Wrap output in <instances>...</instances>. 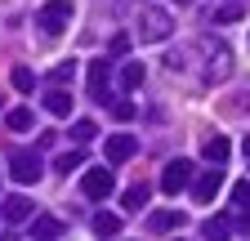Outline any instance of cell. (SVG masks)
Wrapping results in <instances>:
<instances>
[{"label": "cell", "instance_id": "cell-5", "mask_svg": "<svg viewBox=\"0 0 250 241\" xmlns=\"http://www.w3.org/2000/svg\"><path fill=\"white\" fill-rule=\"evenodd\" d=\"M85 85H89L94 103H112V63H107V58H94V63H89Z\"/></svg>", "mask_w": 250, "mask_h": 241}, {"label": "cell", "instance_id": "cell-30", "mask_svg": "<svg viewBox=\"0 0 250 241\" xmlns=\"http://www.w3.org/2000/svg\"><path fill=\"white\" fill-rule=\"evenodd\" d=\"M174 5H192V0H174Z\"/></svg>", "mask_w": 250, "mask_h": 241}, {"label": "cell", "instance_id": "cell-24", "mask_svg": "<svg viewBox=\"0 0 250 241\" xmlns=\"http://www.w3.org/2000/svg\"><path fill=\"white\" fill-rule=\"evenodd\" d=\"M72 76H76V63H72V58H67V63H58V67L49 72V80H54V85H67Z\"/></svg>", "mask_w": 250, "mask_h": 241}, {"label": "cell", "instance_id": "cell-7", "mask_svg": "<svg viewBox=\"0 0 250 241\" xmlns=\"http://www.w3.org/2000/svg\"><path fill=\"white\" fill-rule=\"evenodd\" d=\"M112 188H116V179H112V170H107V165H94V170H85V179H81V192H85L89 201L112 197Z\"/></svg>", "mask_w": 250, "mask_h": 241}, {"label": "cell", "instance_id": "cell-22", "mask_svg": "<svg viewBox=\"0 0 250 241\" xmlns=\"http://www.w3.org/2000/svg\"><path fill=\"white\" fill-rule=\"evenodd\" d=\"M81 165H85V152H81V147H76V152H62V157L54 161V170H58V174H67V170H81Z\"/></svg>", "mask_w": 250, "mask_h": 241}, {"label": "cell", "instance_id": "cell-4", "mask_svg": "<svg viewBox=\"0 0 250 241\" xmlns=\"http://www.w3.org/2000/svg\"><path fill=\"white\" fill-rule=\"evenodd\" d=\"M9 174H14V183H22V188H31L36 179L45 174V165H41V152H9Z\"/></svg>", "mask_w": 250, "mask_h": 241}, {"label": "cell", "instance_id": "cell-25", "mask_svg": "<svg viewBox=\"0 0 250 241\" xmlns=\"http://www.w3.org/2000/svg\"><path fill=\"white\" fill-rule=\"evenodd\" d=\"M107 107H112V116H116V120H134V112H139L130 99H116V103H107Z\"/></svg>", "mask_w": 250, "mask_h": 241}, {"label": "cell", "instance_id": "cell-17", "mask_svg": "<svg viewBox=\"0 0 250 241\" xmlns=\"http://www.w3.org/2000/svg\"><path fill=\"white\" fill-rule=\"evenodd\" d=\"M5 125H9L14 134H27L31 125H36V116H31V107H14V112L5 116Z\"/></svg>", "mask_w": 250, "mask_h": 241}, {"label": "cell", "instance_id": "cell-8", "mask_svg": "<svg viewBox=\"0 0 250 241\" xmlns=\"http://www.w3.org/2000/svg\"><path fill=\"white\" fill-rule=\"evenodd\" d=\"M219 188H224V170H206V174L192 179V201H197V205H210Z\"/></svg>", "mask_w": 250, "mask_h": 241}, {"label": "cell", "instance_id": "cell-10", "mask_svg": "<svg viewBox=\"0 0 250 241\" xmlns=\"http://www.w3.org/2000/svg\"><path fill=\"white\" fill-rule=\"evenodd\" d=\"M45 112L58 116V120H67V116H72V94H67L62 85H54L49 94H45Z\"/></svg>", "mask_w": 250, "mask_h": 241}, {"label": "cell", "instance_id": "cell-6", "mask_svg": "<svg viewBox=\"0 0 250 241\" xmlns=\"http://www.w3.org/2000/svg\"><path fill=\"white\" fill-rule=\"evenodd\" d=\"M188 183H192V161H183V157L166 161V170H161V192L174 197V192H183Z\"/></svg>", "mask_w": 250, "mask_h": 241}, {"label": "cell", "instance_id": "cell-18", "mask_svg": "<svg viewBox=\"0 0 250 241\" xmlns=\"http://www.w3.org/2000/svg\"><path fill=\"white\" fill-rule=\"evenodd\" d=\"M143 76H147V72H143V63H134V58H130V63H121V85H125V89H139V85H143Z\"/></svg>", "mask_w": 250, "mask_h": 241}, {"label": "cell", "instance_id": "cell-13", "mask_svg": "<svg viewBox=\"0 0 250 241\" xmlns=\"http://www.w3.org/2000/svg\"><path fill=\"white\" fill-rule=\"evenodd\" d=\"M183 228V210H156V215H147V232H174Z\"/></svg>", "mask_w": 250, "mask_h": 241}, {"label": "cell", "instance_id": "cell-31", "mask_svg": "<svg viewBox=\"0 0 250 241\" xmlns=\"http://www.w3.org/2000/svg\"><path fill=\"white\" fill-rule=\"evenodd\" d=\"M0 241H14V237H9V232H5V237H0Z\"/></svg>", "mask_w": 250, "mask_h": 241}, {"label": "cell", "instance_id": "cell-19", "mask_svg": "<svg viewBox=\"0 0 250 241\" xmlns=\"http://www.w3.org/2000/svg\"><path fill=\"white\" fill-rule=\"evenodd\" d=\"M9 80H14L18 94H31V89H36V72H31V67H14V72H9Z\"/></svg>", "mask_w": 250, "mask_h": 241}, {"label": "cell", "instance_id": "cell-29", "mask_svg": "<svg viewBox=\"0 0 250 241\" xmlns=\"http://www.w3.org/2000/svg\"><path fill=\"white\" fill-rule=\"evenodd\" d=\"M241 147H246V157H250V134H246V143H241Z\"/></svg>", "mask_w": 250, "mask_h": 241}, {"label": "cell", "instance_id": "cell-26", "mask_svg": "<svg viewBox=\"0 0 250 241\" xmlns=\"http://www.w3.org/2000/svg\"><path fill=\"white\" fill-rule=\"evenodd\" d=\"M232 205L237 210H250V183H237L232 188Z\"/></svg>", "mask_w": 250, "mask_h": 241}, {"label": "cell", "instance_id": "cell-21", "mask_svg": "<svg viewBox=\"0 0 250 241\" xmlns=\"http://www.w3.org/2000/svg\"><path fill=\"white\" fill-rule=\"evenodd\" d=\"M72 139H76V143L85 147L89 139H99V125H94V120H89V116H85V120H72Z\"/></svg>", "mask_w": 250, "mask_h": 241}, {"label": "cell", "instance_id": "cell-9", "mask_svg": "<svg viewBox=\"0 0 250 241\" xmlns=\"http://www.w3.org/2000/svg\"><path fill=\"white\" fill-rule=\"evenodd\" d=\"M103 152H107V165H125V161L139 152V143H134L130 134H112V139L103 143Z\"/></svg>", "mask_w": 250, "mask_h": 241}, {"label": "cell", "instance_id": "cell-3", "mask_svg": "<svg viewBox=\"0 0 250 241\" xmlns=\"http://www.w3.org/2000/svg\"><path fill=\"white\" fill-rule=\"evenodd\" d=\"M139 36L152 40V45L170 40V36H174V18H170L166 9H143V18H139Z\"/></svg>", "mask_w": 250, "mask_h": 241}, {"label": "cell", "instance_id": "cell-1", "mask_svg": "<svg viewBox=\"0 0 250 241\" xmlns=\"http://www.w3.org/2000/svg\"><path fill=\"white\" fill-rule=\"evenodd\" d=\"M197 49L206 54V63H201V80H206V85L228 80V72H232V49L219 40V36H201V40H197Z\"/></svg>", "mask_w": 250, "mask_h": 241}, {"label": "cell", "instance_id": "cell-15", "mask_svg": "<svg viewBox=\"0 0 250 241\" xmlns=\"http://www.w3.org/2000/svg\"><path fill=\"white\" fill-rule=\"evenodd\" d=\"M31 237L36 241H54V237H62V223L54 215H41V219H31Z\"/></svg>", "mask_w": 250, "mask_h": 241}, {"label": "cell", "instance_id": "cell-2", "mask_svg": "<svg viewBox=\"0 0 250 241\" xmlns=\"http://www.w3.org/2000/svg\"><path fill=\"white\" fill-rule=\"evenodd\" d=\"M72 14H76L72 0H49V5H41V14H36V27H41L45 36H58V32H67Z\"/></svg>", "mask_w": 250, "mask_h": 241}, {"label": "cell", "instance_id": "cell-28", "mask_svg": "<svg viewBox=\"0 0 250 241\" xmlns=\"http://www.w3.org/2000/svg\"><path fill=\"white\" fill-rule=\"evenodd\" d=\"M232 228H241V232H250V210H246V215H241V219H237Z\"/></svg>", "mask_w": 250, "mask_h": 241}, {"label": "cell", "instance_id": "cell-11", "mask_svg": "<svg viewBox=\"0 0 250 241\" xmlns=\"http://www.w3.org/2000/svg\"><path fill=\"white\" fill-rule=\"evenodd\" d=\"M201 157H206L210 165H224V161L232 157V143H228V139H219V134H210V139L201 143Z\"/></svg>", "mask_w": 250, "mask_h": 241}, {"label": "cell", "instance_id": "cell-23", "mask_svg": "<svg viewBox=\"0 0 250 241\" xmlns=\"http://www.w3.org/2000/svg\"><path fill=\"white\" fill-rule=\"evenodd\" d=\"M246 18V5H237V0H232V5H219L214 9V22H241Z\"/></svg>", "mask_w": 250, "mask_h": 241}, {"label": "cell", "instance_id": "cell-20", "mask_svg": "<svg viewBox=\"0 0 250 241\" xmlns=\"http://www.w3.org/2000/svg\"><path fill=\"white\" fill-rule=\"evenodd\" d=\"M121 205H125V210H143V205H147V183H134V188H125Z\"/></svg>", "mask_w": 250, "mask_h": 241}, {"label": "cell", "instance_id": "cell-14", "mask_svg": "<svg viewBox=\"0 0 250 241\" xmlns=\"http://www.w3.org/2000/svg\"><path fill=\"white\" fill-rule=\"evenodd\" d=\"M201 237H206V241H228V237H232V219H228V215L206 219V223H201Z\"/></svg>", "mask_w": 250, "mask_h": 241}, {"label": "cell", "instance_id": "cell-32", "mask_svg": "<svg viewBox=\"0 0 250 241\" xmlns=\"http://www.w3.org/2000/svg\"><path fill=\"white\" fill-rule=\"evenodd\" d=\"M0 103H5V99H0Z\"/></svg>", "mask_w": 250, "mask_h": 241}, {"label": "cell", "instance_id": "cell-27", "mask_svg": "<svg viewBox=\"0 0 250 241\" xmlns=\"http://www.w3.org/2000/svg\"><path fill=\"white\" fill-rule=\"evenodd\" d=\"M112 54H116V58L130 54V36H112Z\"/></svg>", "mask_w": 250, "mask_h": 241}, {"label": "cell", "instance_id": "cell-12", "mask_svg": "<svg viewBox=\"0 0 250 241\" xmlns=\"http://www.w3.org/2000/svg\"><path fill=\"white\" fill-rule=\"evenodd\" d=\"M0 215H5V223H27L31 215H36V205H31L27 197H9V201H5V210H0Z\"/></svg>", "mask_w": 250, "mask_h": 241}, {"label": "cell", "instance_id": "cell-16", "mask_svg": "<svg viewBox=\"0 0 250 241\" xmlns=\"http://www.w3.org/2000/svg\"><path fill=\"white\" fill-rule=\"evenodd\" d=\"M121 232V215L116 210H99L94 215V237H116Z\"/></svg>", "mask_w": 250, "mask_h": 241}]
</instances>
